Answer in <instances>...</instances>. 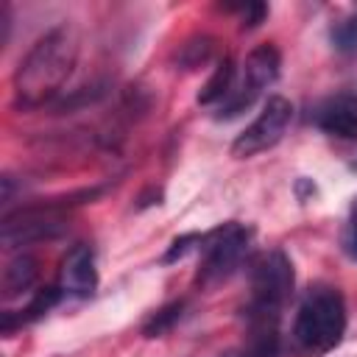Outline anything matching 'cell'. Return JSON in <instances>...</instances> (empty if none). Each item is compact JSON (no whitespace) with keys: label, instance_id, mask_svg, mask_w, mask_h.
Returning a JSON list of instances; mask_svg holds the SVG:
<instances>
[{"label":"cell","instance_id":"obj_3","mask_svg":"<svg viewBox=\"0 0 357 357\" xmlns=\"http://www.w3.org/2000/svg\"><path fill=\"white\" fill-rule=\"evenodd\" d=\"M293 282V262L282 251H265L251 262V293L245 304L248 329H279Z\"/></svg>","mask_w":357,"mask_h":357},{"label":"cell","instance_id":"obj_1","mask_svg":"<svg viewBox=\"0 0 357 357\" xmlns=\"http://www.w3.org/2000/svg\"><path fill=\"white\" fill-rule=\"evenodd\" d=\"M78 59L75 28L61 22L33 42L14 73V92L20 106H42L53 100L70 78Z\"/></svg>","mask_w":357,"mask_h":357},{"label":"cell","instance_id":"obj_14","mask_svg":"<svg viewBox=\"0 0 357 357\" xmlns=\"http://www.w3.org/2000/svg\"><path fill=\"white\" fill-rule=\"evenodd\" d=\"M340 243H343L346 257L357 262V201H354V206L349 212V220H346V229H343V240Z\"/></svg>","mask_w":357,"mask_h":357},{"label":"cell","instance_id":"obj_10","mask_svg":"<svg viewBox=\"0 0 357 357\" xmlns=\"http://www.w3.org/2000/svg\"><path fill=\"white\" fill-rule=\"evenodd\" d=\"M223 357H279V329H248L245 343Z\"/></svg>","mask_w":357,"mask_h":357},{"label":"cell","instance_id":"obj_6","mask_svg":"<svg viewBox=\"0 0 357 357\" xmlns=\"http://www.w3.org/2000/svg\"><path fill=\"white\" fill-rule=\"evenodd\" d=\"M290 120H293V103L282 95L268 98L262 112L254 117V123L245 126L237 134V139L231 142V153L237 159H248V156H257V153L273 148L284 137Z\"/></svg>","mask_w":357,"mask_h":357},{"label":"cell","instance_id":"obj_7","mask_svg":"<svg viewBox=\"0 0 357 357\" xmlns=\"http://www.w3.org/2000/svg\"><path fill=\"white\" fill-rule=\"evenodd\" d=\"M59 287H61V293L78 296V298L95 293V287H98V271H95L92 245L75 243V245L64 254L61 268H59Z\"/></svg>","mask_w":357,"mask_h":357},{"label":"cell","instance_id":"obj_2","mask_svg":"<svg viewBox=\"0 0 357 357\" xmlns=\"http://www.w3.org/2000/svg\"><path fill=\"white\" fill-rule=\"evenodd\" d=\"M346 335V301L337 287L329 284H315L304 293L290 340L293 351L298 357H324L329 354Z\"/></svg>","mask_w":357,"mask_h":357},{"label":"cell","instance_id":"obj_8","mask_svg":"<svg viewBox=\"0 0 357 357\" xmlns=\"http://www.w3.org/2000/svg\"><path fill=\"white\" fill-rule=\"evenodd\" d=\"M318 128L337 139H357V106L346 98H337L326 103L318 112Z\"/></svg>","mask_w":357,"mask_h":357},{"label":"cell","instance_id":"obj_12","mask_svg":"<svg viewBox=\"0 0 357 357\" xmlns=\"http://www.w3.org/2000/svg\"><path fill=\"white\" fill-rule=\"evenodd\" d=\"M332 45H335L340 53H354V50H357V11L349 14L346 20H340V22L332 28Z\"/></svg>","mask_w":357,"mask_h":357},{"label":"cell","instance_id":"obj_5","mask_svg":"<svg viewBox=\"0 0 357 357\" xmlns=\"http://www.w3.org/2000/svg\"><path fill=\"white\" fill-rule=\"evenodd\" d=\"M201 243H204V248H201L204 257H201V268H198V282L209 284V282L226 279L240 265V259L245 257L248 243H251V229L243 223H226V226L204 234Z\"/></svg>","mask_w":357,"mask_h":357},{"label":"cell","instance_id":"obj_11","mask_svg":"<svg viewBox=\"0 0 357 357\" xmlns=\"http://www.w3.org/2000/svg\"><path fill=\"white\" fill-rule=\"evenodd\" d=\"M234 75H237V70H234L231 59L220 61V64L215 67L212 78L206 81L204 92L198 95V100H201V103H220V100L229 95V89H231V84H234Z\"/></svg>","mask_w":357,"mask_h":357},{"label":"cell","instance_id":"obj_9","mask_svg":"<svg viewBox=\"0 0 357 357\" xmlns=\"http://www.w3.org/2000/svg\"><path fill=\"white\" fill-rule=\"evenodd\" d=\"M36 279V259L33 257H14L6 271H3V296H17L22 290H28Z\"/></svg>","mask_w":357,"mask_h":357},{"label":"cell","instance_id":"obj_13","mask_svg":"<svg viewBox=\"0 0 357 357\" xmlns=\"http://www.w3.org/2000/svg\"><path fill=\"white\" fill-rule=\"evenodd\" d=\"M178 315H181V301L167 304L165 310H159V312L145 324V337H159V335H165V332L178 321Z\"/></svg>","mask_w":357,"mask_h":357},{"label":"cell","instance_id":"obj_4","mask_svg":"<svg viewBox=\"0 0 357 357\" xmlns=\"http://www.w3.org/2000/svg\"><path fill=\"white\" fill-rule=\"evenodd\" d=\"M279 67H282V56L273 45L254 47L240 64V73L234 75L229 95L220 100V117H234L245 112L262 95V89H268L279 78Z\"/></svg>","mask_w":357,"mask_h":357}]
</instances>
